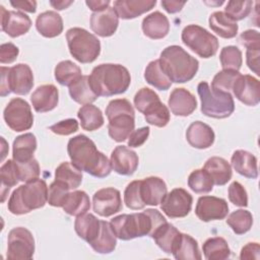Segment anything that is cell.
Wrapping results in <instances>:
<instances>
[{"mask_svg": "<svg viewBox=\"0 0 260 260\" xmlns=\"http://www.w3.org/2000/svg\"><path fill=\"white\" fill-rule=\"evenodd\" d=\"M67 152L71 162L80 171L96 178H106L111 174L112 166L108 157L98 150L94 142L86 135L78 134L70 138Z\"/></svg>", "mask_w": 260, "mask_h": 260, "instance_id": "6da1fadb", "label": "cell"}, {"mask_svg": "<svg viewBox=\"0 0 260 260\" xmlns=\"http://www.w3.org/2000/svg\"><path fill=\"white\" fill-rule=\"evenodd\" d=\"M165 222L167 219L157 209L148 208L142 212L117 215L111 219L110 224L118 239L129 241L144 236L151 237Z\"/></svg>", "mask_w": 260, "mask_h": 260, "instance_id": "7a4b0ae2", "label": "cell"}, {"mask_svg": "<svg viewBox=\"0 0 260 260\" xmlns=\"http://www.w3.org/2000/svg\"><path fill=\"white\" fill-rule=\"evenodd\" d=\"M88 78L90 87L98 96L124 93L131 83L128 69L121 64L114 63H104L95 66Z\"/></svg>", "mask_w": 260, "mask_h": 260, "instance_id": "3957f363", "label": "cell"}, {"mask_svg": "<svg viewBox=\"0 0 260 260\" xmlns=\"http://www.w3.org/2000/svg\"><path fill=\"white\" fill-rule=\"evenodd\" d=\"M158 60L165 74L175 83L190 81L199 68L198 60L177 45L165 48Z\"/></svg>", "mask_w": 260, "mask_h": 260, "instance_id": "277c9868", "label": "cell"}, {"mask_svg": "<svg viewBox=\"0 0 260 260\" xmlns=\"http://www.w3.org/2000/svg\"><path fill=\"white\" fill-rule=\"evenodd\" d=\"M47 202V183L38 178L17 187L10 195L7 207L12 214L21 215L45 206Z\"/></svg>", "mask_w": 260, "mask_h": 260, "instance_id": "5b68a950", "label": "cell"}, {"mask_svg": "<svg viewBox=\"0 0 260 260\" xmlns=\"http://www.w3.org/2000/svg\"><path fill=\"white\" fill-rule=\"evenodd\" d=\"M108 132L116 142L125 141L135 128V112L126 99L112 100L106 108Z\"/></svg>", "mask_w": 260, "mask_h": 260, "instance_id": "8992f818", "label": "cell"}, {"mask_svg": "<svg viewBox=\"0 0 260 260\" xmlns=\"http://www.w3.org/2000/svg\"><path fill=\"white\" fill-rule=\"evenodd\" d=\"M197 92L201 102V113L207 117L224 119L235 111V103L231 92L212 89L205 81L198 84Z\"/></svg>", "mask_w": 260, "mask_h": 260, "instance_id": "52a82bcc", "label": "cell"}, {"mask_svg": "<svg viewBox=\"0 0 260 260\" xmlns=\"http://www.w3.org/2000/svg\"><path fill=\"white\" fill-rule=\"evenodd\" d=\"M66 41L71 56L82 64L93 62L101 53L100 40L84 28H69L66 31Z\"/></svg>", "mask_w": 260, "mask_h": 260, "instance_id": "ba28073f", "label": "cell"}, {"mask_svg": "<svg viewBox=\"0 0 260 260\" xmlns=\"http://www.w3.org/2000/svg\"><path fill=\"white\" fill-rule=\"evenodd\" d=\"M1 96L10 92L25 95L34 86V74L27 64L19 63L12 67H1Z\"/></svg>", "mask_w": 260, "mask_h": 260, "instance_id": "9c48e42d", "label": "cell"}, {"mask_svg": "<svg viewBox=\"0 0 260 260\" xmlns=\"http://www.w3.org/2000/svg\"><path fill=\"white\" fill-rule=\"evenodd\" d=\"M182 42L201 58H210L218 50V40L204 27L197 24L185 26L181 35Z\"/></svg>", "mask_w": 260, "mask_h": 260, "instance_id": "30bf717a", "label": "cell"}, {"mask_svg": "<svg viewBox=\"0 0 260 260\" xmlns=\"http://www.w3.org/2000/svg\"><path fill=\"white\" fill-rule=\"evenodd\" d=\"M6 125L15 132L28 130L34 125V115L28 103L20 98L10 100L3 112Z\"/></svg>", "mask_w": 260, "mask_h": 260, "instance_id": "8fae6325", "label": "cell"}, {"mask_svg": "<svg viewBox=\"0 0 260 260\" xmlns=\"http://www.w3.org/2000/svg\"><path fill=\"white\" fill-rule=\"evenodd\" d=\"M35 253V239L25 228L12 229L7 238V259L26 260L31 259Z\"/></svg>", "mask_w": 260, "mask_h": 260, "instance_id": "7c38bea8", "label": "cell"}, {"mask_svg": "<svg viewBox=\"0 0 260 260\" xmlns=\"http://www.w3.org/2000/svg\"><path fill=\"white\" fill-rule=\"evenodd\" d=\"M193 197L183 188H175L160 203V209L170 218L185 217L189 214L192 208Z\"/></svg>", "mask_w": 260, "mask_h": 260, "instance_id": "4fadbf2b", "label": "cell"}, {"mask_svg": "<svg viewBox=\"0 0 260 260\" xmlns=\"http://www.w3.org/2000/svg\"><path fill=\"white\" fill-rule=\"evenodd\" d=\"M93 211L103 217H109L121 211L122 199L118 189L113 187L98 190L92 196Z\"/></svg>", "mask_w": 260, "mask_h": 260, "instance_id": "5bb4252c", "label": "cell"}, {"mask_svg": "<svg viewBox=\"0 0 260 260\" xmlns=\"http://www.w3.org/2000/svg\"><path fill=\"white\" fill-rule=\"evenodd\" d=\"M228 213L229 205L223 198L205 195L199 197L197 200L195 214L204 222L223 219Z\"/></svg>", "mask_w": 260, "mask_h": 260, "instance_id": "9a60e30c", "label": "cell"}, {"mask_svg": "<svg viewBox=\"0 0 260 260\" xmlns=\"http://www.w3.org/2000/svg\"><path fill=\"white\" fill-rule=\"evenodd\" d=\"M234 95L244 105L255 107L260 102L259 80L252 75H240L233 85Z\"/></svg>", "mask_w": 260, "mask_h": 260, "instance_id": "2e32d148", "label": "cell"}, {"mask_svg": "<svg viewBox=\"0 0 260 260\" xmlns=\"http://www.w3.org/2000/svg\"><path fill=\"white\" fill-rule=\"evenodd\" d=\"M1 8V28L11 38H17L25 35L30 26V18L21 11L6 10L4 6Z\"/></svg>", "mask_w": 260, "mask_h": 260, "instance_id": "e0dca14e", "label": "cell"}, {"mask_svg": "<svg viewBox=\"0 0 260 260\" xmlns=\"http://www.w3.org/2000/svg\"><path fill=\"white\" fill-rule=\"evenodd\" d=\"M112 170L122 176H131L138 168L137 153L125 145H118L111 153Z\"/></svg>", "mask_w": 260, "mask_h": 260, "instance_id": "ac0fdd59", "label": "cell"}, {"mask_svg": "<svg viewBox=\"0 0 260 260\" xmlns=\"http://www.w3.org/2000/svg\"><path fill=\"white\" fill-rule=\"evenodd\" d=\"M119 25V16L114 7L109 6L105 10L92 12L90 15V28L91 30L102 37L108 38L113 36Z\"/></svg>", "mask_w": 260, "mask_h": 260, "instance_id": "d6986e66", "label": "cell"}, {"mask_svg": "<svg viewBox=\"0 0 260 260\" xmlns=\"http://www.w3.org/2000/svg\"><path fill=\"white\" fill-rule=\"evenodd\" d=\"M168 105L175 116L187 117L196 110L197 101L195 95L186 88L177 87L171 92Z\"/></svg>", "mask_w": 260, "mask_h": 260, "instance_id": "ffe728a7", "label": "cell"}, {"mask_svg": "<svg viewBox=\"0 0 260 260\" xmlns=\"http://www.w3.org/2000/svg\"><path fill=\"white\" fill-rule=\"evenodd\" d=\"M167 193V184L161 178L151 176L141 180L140 194L145 205L156 206L160 204Z\"/></svg>", "mask_w": 260, "mask_h": 260, "instance_id": "44dd1931", "label": "cell"}, {"mask_svg": "<svg viewBox=\"0 0 260 260\" xmlns=\"http://www.w3.org/2000/svg\"><path fill=\"white\" fill-rule=\"evenodd\" d=\"M32 108L38 113H46L54 110L59 102V91L54 84H44L30 95Z\"/></svg>", "mask_w": 260, "mask_h": 260, "instance_id": "7402d4cb", "label": "cell"}, {"mask_svg": "<svg viewBox=\"0 0 260 260\" xmlns=\"http://www.w3.org/2000/svg\"><path fill=\"white\" fill-rule=\"evenodd\" d=\"M186 139L192 147L205 149L213 144L215 134L209 125L201 121H195L186 130Z\"/></svg>", "mask_w": 260, "mask_h": 260, "instance_id": "603a6c76", "label": "cell"}, {"mask_svg": "<svg viewBox=\"0 0 260 260\" xmlns=\"http://www.w3.org/2000/svg\"><path fill=\"white\" fill-rule=\"evenodd\" d=\"M156 4L155 0H117L113 7L122 19H133L150 11Z\"/></svg>", "mask_w": 260, "mask_h": 260, "instance_id": "cb8c5ba5", "label": "cell"}, {"mask_svg": "<svg viewBox=\"0 0 260 260\" xmlns=\"http://www.w3.org/2000/svg\"><path fill=\"white\" fill-rule=\"evenodd\" d=\"M144 36L151 40L164 39L170 31V21L168 17L159 11H154L146 15L141 24Z\"/></svg>", "mask_w": 260, "mask_h": 260, "instance_id": "d4e9b609", "label": "cell"}, {"mask_svg": "<svg viewBox=\"0 0 260 260\" xmlns=\"http://www.w3.org/2000/svg\"><path fill=\"white\" fill-rule=\"evenodd\" d=\"M203 170L210 176L213 184L217 186L225 185L233 176L231 165L226 159L219 156L209 157L205 161Z\"/></svg>", "mask_w": 260, "mask_h": 260, "instance_id": "484cf974", "label": "cell"}, {"mask_svg": "<svg viewBox=\"0 0 260 260\" xmlns=\"http://www.w3.org/2000/svg\"><path fill=\"white\" fill-rule=\"evenodd\" d=\"M36 28L45 38H55L63 31V19L56 11H45L38 15Z\"/></svg>", "mask_w": 260, "mask_h": 260, "instance_id": "4316f807", "label": "cell"}, {"mask_svg": "<svg viewBox=\"0 0 260 260\" xmlns=\"http://www.w3.org/2000/svg\"><path fill=\"white\" fill-rule=\"evenodd\" d=\"M231 162L238 174L249 179H256L258 177L257 158L251 152L238 149L233 153Z\"/></svg>", "mask_w": 260, "mask_h": 260, "instance_id": "83f0119b", "label": "cell"}, {"mask_svg": "<svg viewBox=\"0 0 260 260\" xmlns=\"http://www.w3.org/2000/svg\"><path fill=\"white\" fill-rule=\"evenodd\" d=\"M74 230L79 238L89 245L98 238L101 232V220L91 213H84L76 216Z\"/></svg>", "mask_w": 260, "mask_h": 260, "instance_id": "f1b7e54d", "label": "cell"}, {"mask_svg": "<svg viewBox=\"0 0 260 260\" xmlns=\"http://www.w3.org/2000/svg\"><path fill=\"white\" fill-rule=\"evenodd\" d=\"M172 254L178 260H200L202 258L197 241L190 235L180 233Z\"/></svg>", "mask_w": 260, "mask_h": 260, "instance_id": "f546056e", "label": "cell"}, {"mask_svg": "<svg viewBox=\"0 0 260 260\" xmlns=\"http://www.w3.org/2000/svg\"><path fill=\"white\" fill-rule=\"evenodd\" d=\"M37 149V138L32 133L17 136L12 145V158L16 162H25L34 158Z\"/></svg>", "mask_w": 260, "mask_h": 260, "instance_id": "4dcf8cb0", "label": "cell"}, {"mask_svg": "<svg viewBox=\"0 0 260 260\" xmlns=\"http://www.w3.org/2000/svg\"><path fill=\"white\" fill-rule=\"evenodd\" d=\"M209 27L220 38L233 39L237 36L239 26L224 12L215 11L208 18Z\"/></svg>", "mask_w": 260, "mask_h": 260, "instance_id": "1f68e13d", "label": "cell"}, {"mask_svg": "<svg viewBox=\"0 0 260 260\" xmlns=\"http://www.w3.org/2000/svg\"><path fill=\"white\" fill-rule=\"evenodd\" d=\"M117 245V237L114 234L110 222L101 220V232L98 238L90 244V247L100 254L112 253Z\"/></svg>", "mask_w": 260, "mask_h": 260, "instance_id": "d6a6232c", "label": "cell"}, {"mask_svg": "<svg viewBox=\"0 0 260 260\" xmlns=\"http://www.w3.org/2000/svg\"><path fill=\"white\" fill-rule=\"evenodd\" d=\"M81 128L86 131H94L104 125V116L100 108L94 105H83L77 112Z\"/></svg>", "mask_w": 260, "mask_h": 260, "instance_id": "836d02e7", "label": "cell"}, {"mask_svg": "<svg viewBox=\"0 0 260 260\" xmlns=\"http://www.w3.org/2000/svg\"><path fill=\"white\" fill-rule=\"evenodd\" d=\"M82 171L69 161L60 164L55 170V180L65 184L70 190L78 188L82 182Z\"/></svg>", "mask_w": 260, "mask_h": 260, "instance_id": "e575fe53", "label": "cell"}, {"mask_svg": "<svg viewBox=\"0 0 260 260\" xmlns=\"http://www.w3.org/2000/svg\"><path fill=\"white\" fill-rule=\"evenodd\" d=\"M69 94L74 102L80 105L91 104L99 98L90 87L88 75H82L72 83L69 86Z\"/></svg>", "mask_w": 260, "mask_h": 260, "instance_id": "d590c367", "label": "cell"}, {"mask_svg": "<svg viewBox=\"0 0 260 260\" xmlns=\"http://www.w3.org/2000/svg\"><path fill=\"white\" fill-rule=\"evenodd\" d=\"M180 232L170 222L162 223L151 236L158 248L167 254H172L173 247Z\"/></svg>", "mask_w": 260, "mask_h": 260, "instance_id": "8d00e7d4", "label": "cell"}, {"mask_svg": "<svg viewBox=\"0 0 260 260\" xmlns=\"http://www.w3.org/2000/svg\"><path fill=\"white\" fill-rule=\"evenodd\" d=\"M90 208L89 196L80 190L70 192L65 204L63 205V210L72 216H78L86 213Z\"/></svg>", "mask_w": 260, "mask_h": 260, "instance_id": "74e56055", "label": "cell"}, {"mask_svg": "<svg viewBox=\"0 0 260 260\" xmlns=\"http://www.w3.org/2000/svg\"><path fill=\"white\" fill-rule=\"evenodd\" d=\"M202 251L207 260H224L231 256L229 244L221 237L207 239L202 246Z\"/></svg>", "mask_w": 260, "mask_h": 260, "instance_id": "f35d334b", "label": "cell"}, {"mask_svg": "<svg viewBox=\"0 0 260 260\" xmlns=\"http://www.w3.org/2000/svg\"><path fill=\"white\" fill-rule=\"evenodd\" d=\"M81 73L80 67L70 60L59 62L54 70L55 79L59 84L64 86H70L74 83L82 76Z\"/></svg>", "mask_w": 260, "mask_h": 260, "instance_id": "ab89813d", "label": "cell"}, {"mask_svg": "<svg viewBox=\"0 0 260 260\" xmlns=\"http://www.w3.org/2000/svg\"><path fill=\"white\" fill-rule=\"evenodd\" d=\"M144 79L158 90H167L172 85V81L162 71L158 59L148 63L144 71Z\"/></svg>", "mask_w": 260, "mask_h": 260, "instance_id": "60d3db41", "label": "cell"}, {"mask_svg": "<svg viewBox=\"0 0 260 260\" xmlns=\"http://www.w3.org/2000/svg\"><path fill=\"white\" fill-rule=\"evenodd\" d=\"M145 121L152 126L162 128L168 125L171 119L170 111L168 107L161 103L160 100L152 103L143 112Z\"/></svg>", "mask_w": 260, "mask_h": 260, "instance_id": "b9f144b4", "label": "cell"}, {"mask_svg": "<svg viewBox=\"0 0 260 260\" xmlns=\"http://www.w3.org/2000/svg\"><path fill=\"white\" fill-rule=\"evenodd\" d=\"M226 223L236 235H244L251 230L253 216L251 212L246 209H238L228 216Z\"/></svg>", "mask_w": 260, "mask_h": 260, "instance_id": "7bdbcfd3", "label": "cell"}, {"mask_svg": "<svg viewBox=\"0 0 260 260\" xmlns=\"http://www.w3.org/2000/svg\"><path fill=\"white\" fill-rule=\"evenodd\" d=\"M213 185L214 184L210 176L203 169L193 171L188 177L189 188L197 194H206L211 192Z\"/></svg>", "mask_w": 260, "mask_h": 260, "instance_id": "ee69618b", "label": "cell"}, {"mask_svg": "<svg viewBox=\"0 0 260 260\" xmlns=\"http://www.w3.org/2000/svg\"><path fill=\"white\" fill-rule=\"evenodd\" d=\"M219 60L223 69L239 71L243 63L242 52L236 46H225L220 51Z\"/></svg>", "mask_w": 260, "mask_h": 260, "instance_id": "f6af8a7d", "label": "cell"}, {"mask_svg": "<svg viewBox=\"0 0 260 260\" xmlns=\"http://www.w3.org/2000/svg\"><path fill=\"white\" fill-rule=\"evenodd\" d=\"M141 180L132 181L127 185L124 191V203L132 210H140L145 207V204L140 194Z\"/></svg>", "mask_w": 260, "mask_h": 260, "instance_id": "bcb514c9", "label": "cell"}, {"mask_svg": "<svg viewBox=\"0 0 260 260\" xmlns=\"http://www.w3.org/2000/svg\"><path fill=\"white\" fill-rule=\"evenodd\" d=\"M241 75L239 71L236 70H226L222 69L221 71L217 72L211 82V88L215 90L230 92L233 88V85L236 79Z\"/></svg>", "mask_w": 260, "mask_h": 260, "instance_id": "7dc6e473", "label": "cell"}, {"mask_svg": "<svg viewBox=\"0 0 260 260\" xmlns=\"http://www.w3.org/2000/svg\"><path fill=\"white\" fill-rule=\"evenodd\" d=\"M69 190L65 184L55 180L48 188V203L54 207H63L70 193Z\"/></svg>", "mask_w": 260, "mask_h": 260, "instance_id": "c3c4849f", "label": "cell"}, {"mask_svg": "<svg viewBox=\"0 0 260 260\" xmlns=\"http://www.w3.org/2000/svg\"><path fill=\"white\" fill-rule=\"evenodd\" d=\"M253 2L246 1H229L225 8L224 13L234 21L242 20L246 18L252 11Z\"/></svg>", "mask_w": 260, "mask_h": 260, "instance_id": "681fc988", "label": "cell"}, {"mask_svg": "<svg viewBox=\"0 0 260 260\" xmlns=\"http://www.w3.org/2000/svg\"><path fill=\"white\" fill-rule=\"evenodd\" d=\"M0 179H1V186L4 187H13L15 186L20 180L18 175V168L16 162L13 159H8L4 162L0 168Z\"/></svg>", "mask_w": 260, "mask_h": 260, "instance_id": "f907efd6", "label": "cell"}, {"mask_svg": "<svg viewBox=\"0 0 260 260\" xmlns=\"http://www.w3.org/2000/svg\"><path fill=\"white\" fill-rule=\"evenodd\" d=\"M16 165L18 168L19 180L21 182L26 183L39 178L41 171H40L39 162L35 157L25 162H16Z\"/></svg>", "mask_w": 260, "mask_h": 260, "instance_id": "816d5d0a", "label": "cell"}, {"mask_svg": "<svg viewBox=\"0 0 260 260\" xmlns=\"http://www.w3.org/2000/svg\"><path fill=\"white\" fill-rule=\"evenodd\" d=\"M160 100L159 96L157 95L156 92H154V90L148 88V87H142L141 89H139L135 96H134V106L135 108L143 114V112L145 111V109L150 106L152 103L156 102Z\"/></svg>", "mask_w": 260, "mask_h": 260, "instance_id": "f5cc1de1", "label": "cell"}, {"mask_svg": "<svg viewBox=\"0 0 260 260\" xmlns=\"http://www.w3.org/2000/svg\"><path fill=\"white\" fill-rule=\"evenodd\" d=\"M229 200L236 206L240 207H246L248 206V194L244 186L235 181L229 186L228 190Z\"/></svg>", "mask_w": 260, "mask_h": 260, "instance_id": "db71d44e", "label": "cell"}, {"mask_svg": "<svg viewBox=\"0 0 260 260\" xmlns=\"http://www.w3.org/2000/svg\"><path fill=\"white\" fill-rule=\"evenodd\" d=\"M53 133L57 135H70L78 130V122L75 119H66L55 123L49 128Z\"/></svg>", "mask_w": 260, "mask_h": 260, "instance_id": "11a10c76", "label": "cell"}, {"mask_svg": "<svg viewBox=\"0 0 260 260\" xmlns=\"http://www.w3.org/2000/svg\"><path fill=\"white\" fill-rule=\"evenodd\" d=\"M241 44L247 50H260L259 32L255 29H247L240 35Z\"/></svg>", "mask_w": 260, "mask_h": 260, "instance_id": "9f6ffc18", "label": "cell"}, {"mask_svg": "<svg viewBox=\"0 0 260 260\" xmlns=\"http://www.w3.org/2000/svg\"><path fill=\"white\" fill-rule=\"evenodd\" d=\"M18 54V48L12 43H5L0 46V62L2 64H10L14 62Z\"/></svg>", "mask_w": 260, "mask_h": 260, "instance_id": "6f0895ef", "label": "cell"}, {"mask_svg": "<svg viewBox=\"0 0 260 260\" xmlns=\"http://www.w3.org/2000/svg\"><path fill=\"white\" fill-rule=\"evenodd\" d=\"M150 129L149 127H141L137 130H134L128 137V146L130 147H139L141 146L148 138Z\"/></svg>", "mask_w": 260, "mask_h": 260, "instance_id": "680465c9", "label": "cell"}, {"mask_svg": "<svg viewBox=\"0 0 260 260\" xmlns=\"http://www.w3.org/2000/svg\"><path fill=\"white\" fill-rule=\"evenodd\" d=\"M259 253H260V246L258 243H248L246 246H244L240 253V259L241 260H251V259H259Z\"/></svg>", "mask_w": 260, "mask_h": 260, "instance_id": "91938a15", "label": "cell"}, {"mask_svg": "<svg viewBox=\"0 0 260 260\" xmlns=\"http://www.w3.org/2000/svg\"><path fill=\"white\" fill-rule=\"evenodd\" d=\"M246 62L249 67L256 75H259V50H247L246 51Z\"/></svg>", "mask_w": 260, "mask_h": 260, "instance_id": "94428289", "label": "cell"}, {"mask_svg": "<svg viewBox=\"0 0 260 260\" xmlns=\"http://www.w3.org/2000/svg\"><path fill=\"white\" fill-rule=\"evenodd\" d=\"M11 6H13L16 9L23 10L26 12L35 13L37 10V2L36 1H10Z\"/></svg>", "mask_w": 260, "mask_h": 260, "instance_id": "6125c7cd", "label": "cell"}, {"mask_svg": "<svg viewBox=\"0 0 260 260\" xmlns=\"http://www.w3.org/2000/svg\"><path fill=\"white\" fill-rule=\"evenodd\" d=\"M186 4L185 1H174V0H164L161 1V6L168 13H177L182 10L184 5Z\"/></svg>", "mask_w": 260, "mask_h": 260, "instance_id": "be15d7a7", "label": "cell"}, {"mask_svg": "<svg viewBox=\"0 0 260 260\" xmlns=\"http://www.w3.org/2000/svg\"><path fill=\"white\" fill-rule=\"evenodd\" d=\"M111 1L109 0H89L85 1V4L88 6V8L93 12H99L102 10H105L110 6Z\"/></svg>", "mask_w": 260, "mask_h": 260, "instance_id": "e7e4bbea", "label": "cell"}, {"mask_svg": "<svg viewBox=\"0 0 260 260\" xmlns=\"http://www.w3.org/2000/svg\"><path fill=\"white\" fill-rule=\"evenodd\" d=\"M73 3V1H50V4L56 9V10H63L66 9L68 6H70Z\"/></svg>", "mask_w": 260, "mask_h": 260, "instance_id": "03108f58", "label": "cell"}, {"mask_svg": "<svg viewBox=\"0 0 260 260\" xmlns=\"http://www.w3.org/2000/svg\"><path fill=\"white\" fill-rule=\"evenodd\" d=\"M222 3H223V1H219V2H216L215 4H217V5H221ZM206 4H211V5H212V4H214V3H206Z\"/></svg>", "mask_w": 260, "mask_h": 260, "instance_id": "003e7915", "label": "cell"}]
</instances>
